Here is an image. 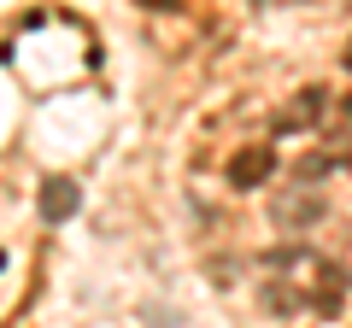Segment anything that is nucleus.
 Wrapping results in <instances>:
<instances>
[{
	"label": "nucleus",
	"mask_w": 352,
	"mask_h": 328,
	"mask_svg": "<svg viewBox=\"0 0 352 328\" xmlns=\"http://www.w3.org/2000/svg\"><path fill=\"white\" fill-rule=\"evenodd\" d=\"M323 211H329V200L317 188H288V194H276V205H270V223L276 229H305V223H317Z\"/></svg>",
	"instance_id": "1"
},
{
	"label": "nucleus",
	"mask_w": 352,
	"mask_h": 328,
	"mask_svg": "<svg viewBox=\"0 0 352 328\" xmlns=\"http://www.w3.org/2000/svg\"><path fill=\"white\" fill-rule=\"evenodd\" d=\"M270 170H276V147H264V141H252V147H241L235 159H229V188H264L270 182Z\"/></svg>",
	"instance_id": "2"
},
{
	"label": "nucleus",
	"mask_w": 352,
	"mask_h": 328,
	"mask_svg": "<svg viewBox=\"0 0 352 328\" xmlns=\"http://www.w3.org/2000/svg\"><path fill=\"white\" fill-rule=\"evenodd\" d=\"M329 117V89H300L294 106L276 112V135H300V129H317Z\"/></svg>",
	"instance_id": "3"
},
{
	"label": "nucleus",
	"mask_w": 352,
	"mask_h": 328,
	"mask_svg": "<svg viewBox=\"0 0 352 328\" xmlns=\"http://www.w3.org/2000/svg\"><path fill=\"white\" fill-rule=\"evenodd\" d=\"M41 217L47 223H65V217H76V205H82V188H76L71 176H53V182H41Z\"/></svg>",
	"instance_id": "4"
},
{
	"label": "nucleus",
	"mask_w": 352,
	"mask_h": 328,
	"mask_svg": "<svg viewBox=\"0 0 352 328\" xmlns=\"http://www.w3.org/2000/svg\"><path fill=\"white\" fill-rule=\"evenodd\" d=\"M317 305H323V311H335V305H340V276H335V270H329L323 288H317Z\"/></svg>",
	"instance_id": "5"
},
{
	"label": "nucleus",
	"mask_w": 352,
	"mask_h": 328,
	"mask_svg": "<svg viewBox=\"0 0 352 328\" xmlns=\"http://www.w3.org/2000/svg\"><path fill=\"white\" fill-rule=\"evenodd\" d=\"M141 6H147V12H170L176 0H141Z\"/></svg>",
	"instance_id": "6"
}]
</instances>
